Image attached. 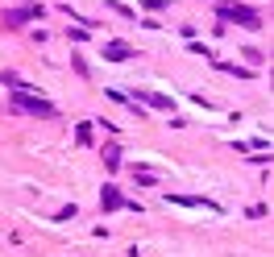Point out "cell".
Masks as SVG:
<instances>
[{"label":"cell","instance_id":"cell-1","mask_svg":"<svg viewBox=\"0 0 274 257\" xmlns=\"http://www.w3.org/2000/svg\"><path fill=\"white\" fill-rule=\"evenodd\" d=\"M220 17H225V21H241V25H250V29H258V25H262V17H258L254 9H245V5H225V9H220Z\"/></svg>","mask_w":274,"mask_h":257},{"label":"cell","instance_id":"cell-2","mask_svg":"<svg viewBox=\"0 0 274 257\" xmlns=\"http://www.w3.org/2000/svg\"><path fill=\"white\" fill-rule=\"evenodd\" d=\"M13 104H17V108H25V112H34V116H54V104L38 100V95H17Z\"/></svg>","mask_w":274,"mask_h":257},{"label":"cell","instance_id":"cell-3","mask_svg":"<svg viewBox=\"0 0 274 257\" xmlns=\"http://www.w3.org/2000/svg\"><path fill=\"white\" fill-rule=\"evenodd\" d=\"M29 17H42V9H17V13H5V25H25Z\"/></svg>","mask_w":274,"mask_h":257},{"label":"cell","instance_id":"cell-4","mask_svg":"<svg viewBox=\"0 0 274 257\" xmlns=\"http://www.w3.org/2000/svg\"><path fill=\"white\" fill-rule=\"evenodd\" d=\"M129 54H133V50H129L125 42H112V46H108V58H129Z\"/></svg>","mask_w":274,"mask_h":257},{"label":"cell","instance_id":"cell-5","mask_svg":"<svg viewBox=\"0 0 274 257\" xmlns=\"http://www.w3.org/2000/svg\"><path fill=\"white\" fill-rule=\"evenodd\" d=\"M104 208H120V195H116V187H104Z\"/></svg>","mask_w":274,"mask_h":257},{"label":"cell","instance_id":"cell-6","mask_svg":"<svg viewBox=\"0 0 274 257\" xmlns=\"http://www.w3.org/2000/svg\"><path fill=\"white\" fill-rule=\"evenodd\" d=\"M145 104H154V108H170V100H166V95H154V91L145 95Z\"/></svg>","mask_w":274,"mask_h":257}]
</instances>
